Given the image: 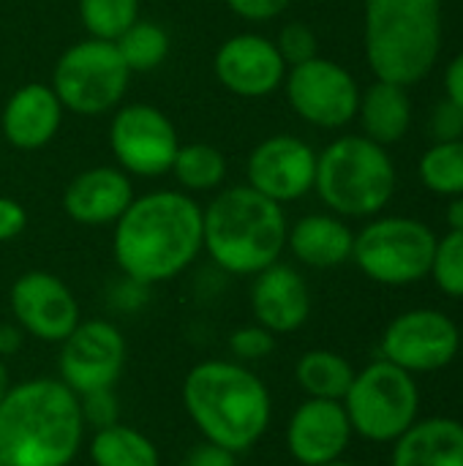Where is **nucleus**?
I'll return each mask as SVG.
<instances>
[{
    "mask_svg": "<svg viewBox=\"0 0 463 466\" xmlns=\"http://www.w3.org/2000/svg\"><path fill=\"white\" fill-rule=\"evenodd\" d=\"M202 254V205L177 188H158L126 208L112 224L120 273L145 287L183 276Z\"/></svg>",
    "mask_w": 463,
    "mask_h": 466,
    "instance_id": "1",
    "label": "nucleus"
},
{
    "mask_svg": "<svg viewBox=\"0 0 463 466\" xmlns=\"http://www.w3.org/2000/svg\"><path fill=\"white\" fill-rule=\"evenodd\" d=\"M14 325L41 344H63L82 322L79 300L71 287L49 270L22 273L8 292Z\"/></svg>",
    "mask_w": 463,
    "mask_h": 466,
    "instance_id": "14",
    "label": "nucleus"
},
{
    "mask_svg": "<svg viewBox=\"0 0 463 466\" xmlns=\"http://www.w3.org/2000/svg\"><path fill=\"white\" fill-rule=\"evenodd\" d=\"M76 8L85 33L112 44L139 19V0H79Z\"/></svg>",
    "mask_w": 463,
    "mask_h": 466,
    "instance_id": "29",
    "label": "nucleus"
},
{
    "mask_svg": "<svg viewBox=\"0 0 463 466\" xmlns=\"http://www.w3.org/2000/svg\"><path fill=\"white\" fill-rule=\"evenodd\" d=\"M134 180L120 167H90L71 177L63 210L79 227H112L134 202Z\"/></svg>",
    "mask_w": 463,
    "mask_h": 466,
    "instance_id": "19",
    "label": "nucleus"
},
{
    "mask_svg": "<svg viewBox=\"0 0 463 466\" xmlns=\"http://www.w3.org/2000/svg\"><path fill=\"white\" fill-rule=\"evenodd\" d=\"M396 164L385 145L347 134L317 153L314 191L338 218H374L396 194Z\"/></svg>",
    "mask_w": 463,
    "mask_h": 466,
    "instance_id": "6",
    "label": "nucleus"
},
{
    "mask_svg": "<svg viewBox=\"0 0 463 466\" xmlns=\"http://www.w3.org/2000/svg\"><path fill=\"white\" fill-rule=\"evenodd\" d=\"M431 134L437 142H456L463 139V106L450 98H442L431 115Z\"/></svg>",
    "mask_w": 463,
    "mask_h": 466,
    "instance_id": "34",
    "label": "nucleus"
},
{
    "mask_svg": "<svg viewBox=\"0 0 463 466\" xmlns=\"http://www.w3.org/2000/svg\"><path fill=\"white\" fill-rule=\"evenodd\" d=\"M437 235L428 224L407 216H385L355 232L352 262L382 287H409L431 273Z\"/></svg>",
    "mask_w": 463,
    "mask_h": 466,
    "instance_id": "9",
    "label": "nucleus"
},
{
    "mask_svg": "<svg viewBox=\"0 0 463 466\" xmlns=\"http://www.w3.org/2000/svg\"><path fill=\"white\" fill-rule=\"evenodd\" d=\"M254 322L273 336L300 330L311 317V289L303 273L287 262H276L251 281Z\"/></svg>",
    "mask_w": 463,
    "mask_h": 466,
    "instance_id": "18",
    "label": "nucleus"
},
{
    "mask_svg": "<svg viewBox=\"0 0 463 466\" xmlns=\"http://www.w3.org/2000/svg\"><path fill=\"white\" fill-rule=\"evenodd\" d=\"M0 466H5V461H3V459H0Z\"/></svg>",
    "mask_w": 463,
    "mask_h": 466,
    "instance_id": "46",
    "label": "nucleus"
},
{
    "mask_svg": "<svg viewBox=\"0 0 463 466\" xmlns=\"http://www.w3.org/2000/svg\"><path fill=\"white\" fill-rule=\"evenodd\" d=\"M418 177L439 197H463V139L434 142L418 164Z\"/></svg>",
    "mask_w": 463,
    "mask_h": 466,
    "instance_id": "28",
    "label": "nucleus"
},
{
    "mask_svg": "<svg viewBox=\"0 0 463 466\" xmlns=\"http://www.w3.org/2000/svg\"><path fill=\"white\" fill-rule=\"evenodd\" d=\"M169 175L186 194H205L221 188L226 180V156L207 142H188L177 147Z\"/></svg>",
    "mask_w": 463,
    "mask_h": 466,
    "instance_id": "26",
    "label": "nucleus"
},
{
    "mask_svg": "<svg viewBox=\"0 0 463 466\" xmlns=\"http://www.w3.org/2000/svg\"><path fill=\"white\" fill-rule=\"evenodd\" d=\"M341 404L357 437L393 445L420 418V388L409 371L379 358L355 371Z\"/></svg>",
    "mask_w": 463,
    "mask_h": 466,
    "instance_id": "7",
    "label": "nucleus"
},
{
    "mask_svg": "<svg viewBox=\"0 0 463 466\" xmlns=\"http://www.w3.org/2000/svg\"><path fill=\"white\" fill-rule=\"evenodd\" d=\"M284 93L303 123L333 131L357 117L363 90L341 63L317 55L287 71Z\"/></svg>",
    "mask_w": 463,
    "mask_h": 466,
    "instance_id": "11",
    "label": "nucleus"
},
{
    "mask_svg": "<svg viewBox=\"0 0 463 466\" xmlns=\"http://www.w3.org/2000/svg\"><path fill=\"white\" fill-rule=\"evenodd\" d=\"M355 232L333 213H311L289 227L287 248L292 257L314 270H333L352 259Z\"/></svg>",
    "mask_w": 463,
    "mask_h": 466,
    "instance_id": "21",
    "label": "nucleus"
},
{
    "mask_svg": "<svg viewBox=\"0 0 463 466\" xmlns=\"http://www.w3.org/2000/svg\"><path fill=\"white\" fill-rule=\"evenodd\" d=\"M226 8L246 22H270L289 8V0H224Z\"/></svg>",
    "mask_w": 463,
    "mask_h": 466,
    "instance_id": "35",
    "label": "nucleus"
},
{
    "mask_svg": "<svg viewBox=\"0 0 463 466\" xmlns=\"http://www.w3.org/2000/svg\"><path fill=\"white\" fill-rule=\"evenodd\" d=\"M183 466H237V456L226 448H218V445L202 440L188 451Z\"/></svg>",
    "mask_w": 463,
    "mask_h": 466,
    "instance_id": "38",
    "label": "nucleus"
},
{
    "mask_svg": "<svg viewBox=\"0 0 463 466\" xmlns=\"http://www.w3.org/2000/svg\"><path fill=\"white\" fill-rule=\"evenodd\" d=\"M357 117L363 126V137L385 147L396 145L407 137L412 126V98L407 87L377 79L374 85L366 87V93H360Z\"/></svg>",
    "mask_w": 463,
    "mask_h": 466,
    "instance_id": "23",
    "label": "nucleus"
},
{
    "mask_svg": "<svg viewBox=\"0 0 463 466\" xmlns=\"http://www.w3.org/2000/svg\"><path fill=\"white\" fill-rule=\"evenodd\" d=\"M79 396L57 377H30L0 401V459L5 466H71L85 445Z\"/></svg>",
    "mask_w": 463,
    "mask_h": 466,
    "instance_id": "2",
    "label": "nucleus"
},
{
    "mask_svg": "<svg viewBox=\"0 0 463 466\" xmlns=\"http://www.w3.org/2000/svg\"><path fill=\"white\" fill-rule=\"evenodd\" d=\"M115 46H117V52H120V57L131 74H147V71H156L166 60L169 33L150 19H136L115 41Z\"/></svg>",
    "mask_w": 463,
    "mask_h": 466,
    "instance_id": "27",
    "label": "nucleus"
},
{
    "mask_svg": "<svg viewBox=\"0 0 463 466\" xmlns=\"http://www.w3.org/2000/svg\"><path fill=\"white\" fill-rule=\"evenodd\" d=\"M461 355V328L439 309H409L390 319L379 339V358L415 374L448 369Z\"/></svg>",
    "mask_w": 463,
    "mask_h": 466,
    "instance_id": "12",
    "label": "nucleus"
},
{
    "mask_svg": "<svg viewBox=\"0 0 463 466\" xmlns=\"http://www.w3.org/2000/svg\"><path fill=\"white\" fill-rule=\"evenodd\" d=\"M276 46H278V52H281V57H284V63H287V68L300 66V63H306V60H311V57L319 55L317 33H314L308 25H303V22H289V25H284L281 33H278V38H276Z\"/></svg>",
    "mask_w": 463,
    "mask_h": 466,
    "instance_id": "32",
    "label": "nucleus"
},
{
    "mask_svg": "<svg viewBox=\"0 0 463 466\" xmlns=\"http://www.w3.org/2000/svg\"><path fill=\"white\" fill-rule=\"evenodd\" d=\"M461 352H463V328H461Z\"/></svg>",
    "mask_w": 463,
    "mask_h": 466,
    "instance_id": "44",
    "label": "nucleus"
},
{
    "mask_svg": "<svg viewBox=\"0 0 463 466\" xmlns=\"http://www.w3.org/2000/svg\"><path fill=\"white\" fill-rule=\"evenodd\" d=\"M87 451L93 466H161L156 442L145 431L120 420L93 431Z\"/></svg>",
    "mask_w": 463,
    "mask_h": 466,
    "instance_id": "25",
    "label": "nucleus"
},
{
    "mask_svg": "<svg viewBox=\"0 0 463 466\" xmlns=\"http://www.w3.org/2000/svg\"><path fill=\"white\" fill-rule=\"evenodd\" d=\"M276 350V336L270 330H265L262 325H243L237 330H232L229 336V355L232 360L251 366V363H262L265 358H270Z\"/></svg>",
    "mask_w": 463,
    "mask_h": 466,
    "instance_id": "31",
    "label": "nucleus"
},
{
    "mask_svg": "<svg viewBox=\"0 0 463 466\" xmlns=\"http://www.w3.org/2000/svg\"><path fill=\"white\" fill-rule=\"evenodd\" d=\"M390 466H463V423L456 418H418L396 442Z\"/></svg>",
    "mask_w": 463,
    "mask_h": 466,
    "instance_id": "22",
    "label": "nucleus"
},
{
    "mask_svg": "<svg viewBox=\"0 0 463 466\" xmlns=\"http://www.w3.org/2000/svg\"><path fill=\"white\" fill-rule=\"evenodd\" d=\"M131 71L112 41L82 38L55 63L52 90L63 109L79 117H101L117 109L128 93Z\"/></svg>",
    "mask_w": 463,
    "mask_h": 466,
    "instance_id": "8",
    "label": "nucleus"
},
{
    "mask_svg": "<svg viewBox=\"0 0 463 466\" xmlns=\"http://www.w3.org/2000/svg\"><path fill=\"white\" fill-rule=\"evenodd\" d=\"M109 147L117 167L131 177H164L180 147L175 123L153 104L134 101L115 109L109 123Z\"/></svg>",
    "mask_w": 463,
    "mask_h": 466,
    "instance_id": "10",
    "label": "nucleus"
},
{
    "mask_svg": "<svg viewBox=\"0 0 463 466\" xmlns=\"http://www.w3.org/2000/svg\"><path fill=\"white\" fill-rule=\"evenodd\" d=\"M79 412H82L87 431H98V429L117 423L120 420V401L115 396V388H104V390H93V393L79 396Z\"/></svg>",
    "mask_w": 463,
    "mask_h": 466,
    "instance_id": "33",
    "label": "nucleus"
},
{
    "mask_svg": "<svg viewBox=\"0 0 463 466\" xmlns=\"http://www.w3.org/2000/svg\"><path fill=\"white\" fill-rule=\"evenodd\" d=\"M355 431L341 401L306 399L292 412L284 440L300 466H322L344 459Z\"/></svg>",
    "mask_w": 463,
    "mask_h": 466,
    "instance_id": "17",
    "label": "nucleus"
},
{
    "mask_svg": "<svg viewBox=\"0 0 463 466\" xmlns=\"http://www.w3.org/2000/svg\"><path fill=\"white\" fill-rule=\"evenodd\" d=\"M0 161H3V145H0Z\"/></svg>",
    "mask_w": 463,
    "mask_h": 466,
    "instance_id": "45",
    "label": "nucleus"
},
{
    "mask_svg": "<svg viewBox=\"0 0 463 466\" xmlns=\"http://www.w3.org/2000/svg\"><path fill=\"white\" fill-rule=\"evenodd\" d=\"M147 289H150V287H145V284L131 281V279L123 276V281L109 292V306L117 309V311H123V314L139 311V309L147 303Z\"/></svg>",
    "mask_w": 463,
    "mask_h": 466,
    "instance_id": "37",
    "label": "nucleus"
},
{
    "mask_svg": "<svg viewBox=\"0 0 463 466\" xmlns=\"http://www.w3.org/2000/svg\"><path fill=\"white\" fill-rule=\"evenodd\" d=\"M445 218H448V227L450 229H463V197H453L448 210H445Z\"/></svg>",
    "mask_w": 463,
    "mask_h": 466,
    "instance_id": "41",
    "label": "nucleus"
},
{
    "mask_svg": "<svg viewBox=\"0 0 463 466\" xmlns=\"http://www.w3.org/2000/svg\"><path fill=\"white\" fill-rule=\"evenodd\" d=\"M352 380V363L333 350H308L295 363V382L306 393V399L344 401Z\"/></svg>",
    "mask_w": 463,
    "mask_h": 466,
    "instance_id": "24",
    "label": "nucleus"
},
{
    "mask_svg": "<svg viewBox=\"0 0 463 466\" xmlns=\"http://www.w3.org/2000/svg\"><path fill=\"white\" fill-rule=\"evenodd\" d=\"M180 396L199 437L235 456L257 448L273 420L267 385L251 366L237 360L210 358L191 366Z\"/></svg>",
    "mask_w": 463,
    "mask_h": 466,
    "instance_id": "3",
    "label": "nucleus"
},
{
    "mask_svg": "<svg viewBox=\"0 0 463 466\" xmlns=\"http://www.w3.org/2000/svg\"><path fill=\"white\" fill-rule=\"evenodd\" d=\"M363 46L377 79L418 85L442 52V0H366Z\"/></svg>",
    "mask_w": 463,
    "mask_h": 466,
    "instance_id": "5",
    "label": "nucleus"
},
{
    "mask_svg": "<svg viewBox=\"0 0 463 466\" xmlns=\"http://www.w3.org/2000/svg\"><path fill=\"white\" fill-rule=\"evenodd\" d=\"M57 347V380L76 396L115 388L128 358L123 330L112 319L101 317L82 319Z\"/></svg>",
    "mask_w": 463,
    "mask_h": 466,
    "instance_id": "13",
    "label": "nucleus"
},
{
    "mask_svg": "<svg viewBox=\"0 0 463 466\" xmlns=\"http://www.w3.org/2000/svg\"><path fill=\"white\" fill-rule=\"evenodd\" d=\"M63 115L65 109L52 85L27 82L8 96L0 112V134L16 150H41L57 137Z\"/></svg>",
    "mask_w": 463,
    "mask_h": 466,
    "instance_id": "20",
    "label": "nucleus"
},
{
    "mask_svg": "<svg viewBox=\"0 0 463 466\" xmlns=\"http://www.w3.org/2000/svg\"><path fill=\"white\" fill-rule=\"evenodd\" d=\"M289 221L284 205L251 186H229L202 208V251L237 279H254L287 251Z\"/></svg>",
    "mask_w": 463,
    "mask_h": 466,
    "instance_id": "4",
    "label": "nucleus"
},
{
    "mask_svg": "<svg viewBox=\"0 0 463 466\" xmlns=\"http://www.w3.org/2000/svg\"><path fill=\"white\" fill-rule=\"evenodd\" d=\"M14 382H11V374H8V366H5V360L0 358V401H3V396L8 393V388H11Z\"/></svg>",
    "mask_w": 463,
    "mask_h": 466,
    "instance_id": "42",
    "label": "nucleus"
},
{
    "mask_svg": "<svg viewBox=\"0 0 463 466\" xmlns=\"http://www.w3.org/2000/svg\"><path fill=\"white\" fill-rule=\"evenodd\" d=\"M322 466H357V464H352V461H347V459H336V461H330V464H322Z\"/></svg>",
    "mask_w": 463,
    "mask_h": 466,
    "instance_id": "43",
    "label": "nucleus"
},
{
    "mask_svg": "<svg viewBox=\"0 0 463 466\" xmlns=\"http://www.w3.org/2000/svg\"><path fill=\"white\" fill-rule=\"evenodd\" d=\"M445 90H448L450 101L463 106V52H458L450 60V66L445 68Z\"/></svg>",
    "mask_w": 463,
    "mask_h": 466,
    "instance_id": "39",
    "label": "nucleus"
},
{
    "mask_svg": "<svg viewBox=\"0 0 463 466\" xmlns=\"http://www.w3.org/2000/svg\"><path fill=\"white\" fill-rule=\"evenodd\" d=\"M246 177V186L278 205L297 202L314 191L317 150L300 137L273 134L248 153Z\"/></svg>",
    "mask_w": 463,
    "mask_h": 466,
    "instance_id": "15",
    "label": "nucleus"
},
{
    "mask_svg": "<svg viewBox=\"0 0 463 466\" xmlns=\"http://www.w3.org/2000/svg\"><path fill=\"white\" fill-rule=\"evenodd\" d=\"M439 292L463 300V229H450L445 238H437L431 273Z\"/></svg>",
    "mask_w": 463,
    "mask_h": 466,
    "instance_id": "30",
    "label": "nucleus"
},
{
    "mask_svg": "<svg viewBox=\"0 0 463 466\" xmlns=\"http://www.w3.org/2000/svg\"><path fill=\"white\" fill-rule=\"evenodd\" d=\"M27 227V210L14 197H0V243L16 240Z\"/></svg>",
    "mask_w": 463,
    "mask_h": 466,
    "instance_id": "36",
    "label": "nucleus"
},
{
    "mask_svg": "<svg viewBox=\"0 0 463 466\" xmlns=\"http://www.w3.org/2000/svg\"><path fill=\"white\" fill-rule=\"evenodd\" d=\"M22 344H25V333L19 330V325L3 322V325H0V358H3V360L14 358V355L22 350Z\"/></svg>",
    "mask_w": 463,
    "mask_h": 466,
    "instance_id": "40",
    "label": "nucleus"
},
{
    "mask_svg": "<svg viewBox=\"0 0 463 466\" xmlns=\"http://www.w3.org/2000/svg\"><path fill=\"white\" fill-rule=\"evenodd\" d=\"M213 71L232 96L267 98L284 87L289 68L273 38L262 33H235L216 49Z\"/></svg>",
    "mask_w": 463,
    "mask_h": 466,
    "instance_id": "16",
    "label": "nucleus"
}]
</instances>
